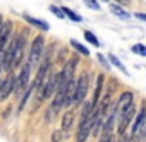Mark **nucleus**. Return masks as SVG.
I'll return each instance as SVG.
<instances>
[{
  "instance_id": "nucleus-18",
  "label": "nucleus",
  "mask_w": 146,
  "mask_h": 142,
  "mask_svg": "<svg viewBox=\"0 0 146 142\" xmlns=\"http://www.w3.org/2000/svg\"><path fill=\"white\" fill-rule=\"evenodd\" d=\"M84 39L88 41V43H91L93 46H100V39L95 36V33H91V31H84Z\"/></svg>"
},
{
  "instance_id": "nucleus-12",
  "label": "nucleus",
  "mask_w": 146,
  "mask_h": 142,
  "mask_svg": "<svg viewBox=\"0 0 146 142\" xmlns=\"http://www.w3.org/2000/svg\"><path fill=\"white\" fill-rule=\"evenodd\" d=\"M110 12H112L113 16H117L119 19H124V21L131 19V14H129L127 11H124L119 4H110Z\"/></svg>"
},
{
  "instance_id": "nucleus-23",
  "label": "nucleus",
  "mask_w": 146,
  "mask_h": 142,
  "mask_svg": "<svg viewBox=\"0 0 146 142\" xmlns=\"http://www.w3.org/2000/svg\"><path fill=\"white\" fill-rule=\"evenodd\" d=\"M84 4H86L90 9H93V11H100V4L96 2V0H84Z\"/></svg>"
},
{
  "instance_id": "nucleus-8",
  "label": "nucleus",
  "mask_w": 146,
  "mask_h": 142,
  "mask_svg": "<svg viewBox=\"0 0 146 142\" xmlns=\"http://www.w3.org/2000/svg\"><path fill=\"white\" fill-rule=\"evenodd\" d=\"M11 33H12V22H5L4 24V28L0 29V60H2V57H4V51H5V48H7V45L11 43L9 39H11Z\"/></svg>"
},
{
  "instance_id": "nucleus-24",
  "label": "nucleus",
  "mask_w": 146,
  "mask_h": 142,
  "mask_svg": "<svg viewBox=\"0 0 146 142\" xmlns=\"http://www.w3.org/2000/svg\"><path fill=\"white\" fill-rule=\"evenodd\" d=\"M96 58L100 60V63H102V65H103V67H105L107 70L110 68V63H108V60H107V58H105V57H103L102 53H98V55H96Z\"/></svg>"
},
{
  "instance_id": "nucleus-7",
  "label": "nucleus",
  "mask_w": 146,
  "mask_h": 142,
  "mask_svg": "<svg viewBox=\"0 0 146 142\" xmlns=\"http://www.w3.org/2000/svg\"><path fill=\"white\" fill-rule=\"evenodd\" d=\"M134 110H136V106H134V103H131V105L120 113L119 135H124V133H125V130H127V127H129V123H131V120H132V116H134Z\"/></svg>"
},
{
  "instance_id": "nucleus-6",
  "label": "nucleus",
  "mask_w": 146,
  "mask_h": 142,
  "mask_svg": "<svg viewBox=\"0 0 146 142\" xmlns=\"http://www.w3.org/2000/svg\"><path fill=\"white\" fill-rule=\"evenodd\" d=\"M16 38V48H14V58H12V68H17L21 65V60H23V55H24V45H26V38L17 34L14 36Z\"/></svg>"
},
{
  "instance_id": "nucleus-16",
  "label": "nucleus",
  "mask_w": 146,
  "mask_h": 142,
  "mask_svg": "<svg viewBox=\"0 0 146 142\" xmlns=\"http://www.w3.org/2000/svg\"><path fill=\"white\" fill-rule=\"evenodd\" d=\"M62 11L65 12V16H67L70 21H74V22H81V21H83V17H81L79 14H76L74 11H72V9H69V7H62Z\"/></svg>"
},
{
  "instance_id": "nucleus-25",
  "label": "nucleus",
  "mask_w": 146,
  "mask_h": 142,
  "mask_svg": "<svg viewBox=\"0 0 146 142\" xmlns=\"http://www.w3.org/2000/svg\"><path fill=\"white\" fill-rule=\"evenodd\" d=\"M60 139H62V132L60 130H55L53 132V137H52V142H60Z\"/></svg>"
},
{
  "instance_id": "nucleus-20",
  "label": "nucleus",
  "mask_w": 146,
  "mask_h": 142,
  "mask_svg": "<svg viewBox=\"0 0 146 142\" xmlns=\"http://www.w3.org/2000/svg\"><path fill=\"white\" fill-rule=\"evenodd\" d=\"M33 91H35L33 84H31V86H29V87H28V89L24 91V94H23V99H21V103H19V111H21V110L24 108V105H26V101H28V98L31 96V93H33Z\"/></svg>"
},
{
  "instance_id": "nucleus-32",
  "label": "nucleus",
  "mask_w": 146,
  "mask_h": 142,
  "mask_svg": "<svg viewBox=\"0 0 146 142\" xmlns=\"http://www.w3.org/2000/svg\"><path fill=\"white\" fill-rule=\"evenodd\" d=\"M110 142H113V140H112V139H110Z\"/></svg>"
},
{
  "instance_id": "nucleus-26",
  "label": "nucleus",
  "mask_w": 146,
  "mask_h": 142,
  "mask_svg": "<svg viewBox=\"0 0 146 142\" xmlns=\"http://www.w3.org/2000/svg\"><path fill=\"white\" fill-rule=\"evenodd\" d=\"M110 139H112V133H108V132H103V137L100 139V142H110Z\"/></svg>"
},
{
  "instance_id": "nucleus-22",
  "label": "nucleus",
  "mask_w": 146,
  "mask_h": 142,
  "mask_svg": "<svg viewBox=\"0 0 146 142\" xmlns=\"http://www.w3.org/2000/svg\"><path fill=\"white\" fill-rule=\"evenodd\" d=\"M137 135H141V137H146V113H144V116H143V122H141V125H139V130H137V133H136L134 137H137Z\"/></svg>"
},
{
  "instance_id": "nucleus-27",
  "label": "nucleus",
  "mask_w": 146,
  "mask_h": 142,
  "mask_svg": "<svg viewBox=\"0 0 146 142\" xmlns=\"http://www.w3.org/2000/svg\"><path fill=\"white\" fill-rule=\"evenodd\" d=\"M136 17H137L139 21H144V22H146V14H143V12H137V14H136Z\"/></svg>"
},
{
  "instance_id": "nucleus-31",
  "label": "nucleus",
  "mask_w": 146,
  "mask_h": 142,
  "mask_svg": "<svg viewBox=\"0 0 146 142\" xmlns=\"http://www.w3.org/2000/svg\"><path fill=\"white\" fill-rule=\"evenodd\" d=\"M115 2H120V4H129V0H115Z\"/></svg>"
},
{
  "instance_id": "nucleus-29",
  "label": "nucleus",
  "mask_w": 146,
  "mask_h": 142,
  "mask_svg": "<svg viewBox=\"0 0 146 142\" xmlns=\"http://www.w3.org/2000/svg\"><path fill=\"white\" fill-rule=\"evenodd\" d=\"M2 72H4V68L0 67V89H2V84H4V81H5V79H2Z\"/></svg>"
},
{
  "instance_id": "nucleus-9",
  "label": "nucleus",
  "mask_w": 146,
  "mask_h": 142,
  "mask_svg": "<svg viewBox=\"0 0 146 142\" xmlns=\"http://www.w3.org/2000/svg\"><path fill=\"white\" fill-rule=\"evenodd\" d=\"M14 86H16V76H11L4 81L2 84V89H0V101H5L7 96L14 91Z\"/></svg>"
},
{
  "instance_id": "nucleus-19",
  "label": "nucleus",
  "mask_w": 146,
  "mask_h": 142,
  "mask_svg": "<svg viewBox=\"0 0 146 142\" xmlns=\"http://www.w3.org/2000/svg\"><path fill=\"white\" fill-rule=\"evenodd\" d=\"M131 51H132V53H136V55H139V57H146V45L136 43V45H132Z\"/></svg>"
},
{
  "instance_id": "nucleus-14",
  "label": "nucleus",
  "mask_w": 146,
  "mask_h": 142,
  "mask_svg": "<svg viewBox=\"0 0 146 142\" xmlns=\"http://www.w3.org/2000/svg\"><path fill=\"white\" fill-rule=\"evenodd\" d=\"M102 87H103V76H98V79H96V87H95V94H93V99H91L95 105H98V101H100Z\"/></svg>"
},
{
  "instance_id": "nucleus-2",
  "label": "nucleus",
  "mask_w": 146,
  "mask_h": 142,
  "mask_svg": "<svg viewBox=\"0 0 146 142\" xmlns=\"http://www.w3.org/2000/svg\"><path fill=\"white\" fill-rule=\"evenodd\" d=\"M90 91V77L88 74H81L79 79H78V84H76V93H74V101H72V105H81L86 98Z\"/></svg>"
},
{
  "instance_id": "nucleus-15",
  "label": "nucleus",
  "mask_w": 146,
  "mask_h": 142,
  "mask_svg": "<svg viewBox=\"0 0 146 142\" xmlns=\"http://www.w3.org/2000/svg\"><path fill=\"white\" fill-rule=\"evenodd\" d=\"M108 60H110V63H113V67H117V68L120 70L122 74H125V76L129 74V72H127V68H125V65H124V63H122L115 55H113V53H110V55H108Z\"/></svg>"
},
{
  "instance_id": "nucleus-5",
  "label": "nucleus",
  "mask_w": 146,
  "mask_h": 142,
  "mask_svg": "<svg viewBox=\"0 0 146 142\" xmlns=\"http://www.w3.org/2000/svg\"><path fill=\"white\" fill-rule=\"evenodd\" d=\"M43 50H45V39H43V36H38V38L33 41L31 51H29V65H31V67H35V65L40 62V57H41Z\"/></svg>"
},
{
  "instance_id": "nucleus-28",
  "label": "nucleus",
  "mask_w": 146,
  "mask_h": 142,
  "mask_svg": "<svg viewBox=\"0 0 146 142\" xmlns=\"http://www.w3.org/2000/svg\"><path fill=\"white\" fill-rule=\"evenodd\" d=\"M119 142H131V139L125 137V133H124V135H120V140H119Z\"/></svg>"
},
{
  "instance_id": "nucleus-13",
  "label": "nucleus",
  "mask_w": 146,
  "mask_h": 142,
  "mask_svg": "<svg viewBox=\"0 0 146 142\" xmlns=\"http://www.w3.org/2000/svg\"><path fill=\"white\" fill-rule=\"evenodd\" d=\"M72 122H74V111H67L64 116H62V125H60V128L65 132V130H69L70 127H72Z\"/></svg>"
},
{
  "instance_id": "nucleus-21",
  "label": "nucleus",
  "mask_w": 146,
  "mask_h": 142,
  "mask_svg": "<svg viewBox=\"0 0 146 142\" xmlns=\"http://www.w3.org/2000/svg\"><path fill=\"white\" fill-rule=\"evenodd\" d=\"M48 11H50L53 16H57L58 19H65V17H67V16H65V12H64L60 7H57V5H50V7H48Z\"/></svg>"
},
{
  "instance_id": "nucleus-10",
  "label": "nucleus",
  "mask_w": 146,
  "mask_h": 142,
  "mask_svg": "<svg viewBox=\"0 0 146 142\" xmlns=\"http://www.w3.org/2000/svg\"><path fill=\"white\" fill-rule=\"evenodd\" d=\"M132 103V93H122L120 96H119V101L115 103V106H117V113H119V116H120V113L129 106Z\"/></svg>"
},
{
  "instance_id": "nucleus-4",
  "label": "nucleus",
  "mask_w": 146,
  "mask_h": 142,
  "mask_svg": "<svg viewBox=\"0 0 146 142\" xmlns=\"http://www.w3.org/2000/svg\"><path fill=\"white\" fill-rule=\"evenodd\" d=\"M50 65H52V60H50V55H46V57L43 58V62H41L40 68H38L36 79H35V82H33L35 91H36V89H40V87H41V84L45 82V79L48 77V74H50Z\"/></svg>"
},
{
  "instance_id": "nucleus-1",
  "label": "nucleus",
  "mask_w": 146,
  "mask_h": 142,
  "mask_svg": "<svg viewBox=\"0 0 146 142\" xmlns=\"http://www.w3.org/2000/svg\"><path fill=\"white\" fill-rule=\"evenodd\" d=\"M58 81H60V72H58V74H48V79H45V82H43L41 87H40L38 99L43 101V99L53 96L55 91H57V87H58Z\"/></svg>"
},
{
  "instance_id": "nucleus-30",
  "label": "nucleus",
  "mask_w": 146,
  "mask_h": 142,
  "mask_svg": "<svg viewBox=\"0 0 146 142\" xmlns=\"http://www.w3.org/2000/svg\"><path fill=\"white\" fill-rule=\"evenodd\" d=\"M4 24H5V21H4V16H2V14H0V29H2V28H4Z\"/></svg>"
},
{
  "instance_id": "nucleus-11",
  "label": "nucleus",
  "mask_w": 146,
  "mask_h": 142,
  "mask_svg": "<svg viewBox=\"0 0 146 142\" xmlns=\"http://www.w3.org/2000/svg\"><path fill=\"white\" fill-rule=\"evenodd\" d=\"M24 21H28L31 26H35V28H38V29H41V31H48L50 29V24L48 22H45L43 19H38V17H33V16H24Z\"/></svg>"
},
{
  "instance_id": "nucleus-3",
  "label": "nucleus",
  "mask_w": 146,
  "mask_h": 142,
  "mask_svg": "<svg viewBox=\"0 0 146 142\" xmlns=\"http://www.w3.org/2000/svg\"><path fill=\"white\" fill-rule=\"evenodd\" d=\"M29 74H31V65H29V62H28V63L23 67L21 74H19V76H16V86H14V93H16L17 96L24 94V91L28 89L26 86H28V82H29Z\"/></svg>"
},
{
  "instance_id": "nucleus-17",
  "label": "nucleus",
  "mask_w": 146,
  "mask_h": 142,
  "mask_svg": "<svg viewBox=\"0 0 146 142\" xmlns=\"http://www.w3.org/2000/svg\"><path fill=\"white\" fill-rule=\"evenodd\" d=\"M70 46H72V48H76V50H78L81 55H86V57H90V50H88L86 46H83L79 41H76V39H70Z\"/></svg>"
}]
</instances>
